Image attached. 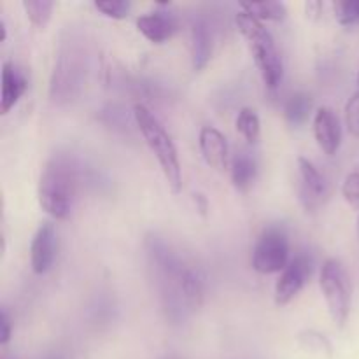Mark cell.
<instances>
[{"label":"cell","mask_w":359,"mask_h":359,"mask_svg":"<svg viewBox=\"0 0 359 359\" xmlns=\"http://www.w3.org/2000/svg\"><path fill=\"white\" fill-rule=\"evenodd\" d=\"M314 137L326 154H335L342 144V125L337 112L319 107L314 114Z\"/></svg>","instance_id":"obj_10"},{"label":"cell","mask_w":359,"mask_h":359,"mask_svg":"<svg viewBox=\"0 0 359 359\" xmlns=\"http://www.w3.org/2000/svg\"><path fill=\"white\" fill-rule=\"evenodd\" d=\"M137 28L153 44H163L179 30V20L172 11L154 9L137 18Z\"/></svg>","instance_id":"obj_9"},{"label":"cell","mask_w":359,"mask_h":359,"mask_svg":"<svg viewBox=\"0 0 359 359\" xmlns=\"http://www.w3.org/2000/svg\"><path fill=\"white\" fill-rule=\"evenodd\" d=\"M346 126L351 135L359 137V88L346 104Z\"/></svg>","instance_id":"obj_23"},{"label":"cell","mask_w":359,"mask_h":359,"mask_svg":"<svg viewBox=\"0 0 359 359\" xmlns=\"http://www.w3.org/2000/svg\"><path fill=\"white\" fill-rule=\"evenodd\" d=\"M189 49H191V65L193 70L205 69L207 63L212 58L214 51V39L212 30H210L209 23L205 20H195L191 25V42H189Z\"/></svg>","instance_id":"obj_13"},{"label":"cell","mask_w":359,"mask_h":359,"mask_svg":"<svg viewBox=\"0 0 359 359\" xmlns=\"http://www.w3.org/2000/svg\"><path fill=\"white\" fill-rule=\"evenodd\" d=\"M23 9L32 25L44 28L51 20L55 2H51V0H23Z\"/></svg>","instance_id":"obj_20"},{"label":"cell","mask_w":359,"mask_h":359,"mask_svg":"<svg viewBox=\"0 0 359 359\" xmlns=\"http://www.w3.org/2000/svg\"><path fill=\"white\" fill-rule=\"evenodd\" d=\"M13 335V323H11L9 314L6 309L0 311V346H6Z\"/></svg>","instance_id":"obj_25"},{"label":"cell","mask_w":359,"mask_h":359,"mask_svg":"<svg viewBox=\"0 0 359 359\" xmlns=\"http://www.w3.org/2000/svg\"><path fill=\"white\" fill-rule=\"evenodd\" d=\"M133 116H135V123L142 133L144 140L160 163L161 172L168 182V188L177 195L182 189V168L181 161H179L177 147H175L170 133L165 130L160 119L144 104H135Z\"/></svg>","instance_id":"obj_2"},{"label":"cell","mask_w":359,"mask_h":359,"mask_svg":"<svg viewBox=\"0 0 359 359\" xmlns=\"http://www.w3.org/2000/svg\"><path fill=\"white\" fill-rule=\"evenodd\" d=\"M165 359H179V358H174V356H172V358H165Z\"/></svg>","instance_id":"obj_27"},{"label":"cell","mask_w":359,"mask_h":359,"mask_svg":"<svg viewBox=\"0 0 359 359\" xmlns=\"http://www.w3.org/2000/svg\"><path fill=\"white\" fill-rule=\"evenodd\" d=\"M312 111V98L307 93H298L291 95L290 100L286 102V107H284V116H286L287 121L291 125H302L309 119Z\"/></svg>","instance_id":"obj_19"},{"label":"cell","mask_w":359,"mask_h":359,"mask_svg":"<svg viewBox=\"0 0 359 359\" xmlns=\"http://www.w3.org/2000/svg\"><path fill=\"white\" fill-rule=\"evenodd\" d=\"M235 126H237V132L244 137L245 142H258L259 133H262V121H259V116L255 109L242 107L238 111L237 119H235Z\"/></svg>","instance_id":"obj_18"},{"label":"cell","mask_w":359,"mask_h":359,"mask_svg":"<svg viewBox=\"0 0 359 359\" xmlns=\"http://www.w3.org/2000/svg\"><path fill=\"white\" fill-rule=\"evenodd\" d=\"M358 84H359V70H358Z\"/></svg>","instance_id":"obj_28"},{"label":"cell","mask_w":359,"mask_h":359,"mask_svg":"<svg viewBox=\"0 0 359 359\" xmlns=\"http://www.w3.org/2000/svg\"><path fill=\"white\" fill-rule=\"evenodd\" d=\"M312 270H314V263L307 255H298L287 263L286 269L280 272L279 279L276 283V290H273V300L276 305L284 307L290 304L298 293L305 287L309 279L312 277Z\"/></svg>","instance_id":"obj_6"},{"label":"cell","mask_w":359,"mask_h":359,"mask_svg":"<svg viewBox=\"0 0 359 359\" xmlns=\"http://www.w3.org/2000/svg\"><path fill=\"white\" fill-rule=\"evenodd\" d=\"M335 18L344 27L359 25V0H339L333 4Z\"/></svg>","instance_id":"obj_21"},{"label":"cell","mask_w":359,"mask_h":359,"mask_svg":"<svg viewBox=\"0 0 359 359\" xmlns=\"http://www.w3.org/2000/svg\"><path fill=\"white\" fill-rule=\"evenodd\" d=\"M231 182L238 191H249L258 177V163L255 158L245 151L237 153V156L231 160Z\"/></svg>","instance_id":"obj_14"},{"label":"cell","mask_w":359,"mask_h":359,"mask_svg":"<svg viewBox=\"0 0 359 359\" xmlns=\"http://www.w3.org/2000/svg\"><path fill=\"white\" fill-rule=\"evenodd\" d=\"M305 7H307V14H311V16H318L319 9L323 7V4L321 2H309Z\"/></svg>","instance_id":"obj_26"},{"label":"cell","mask_w":359,"mask_h":359,"mask_svg":"<svg viewBox=\"0 0 359 359\" xmlns=\"http://www.w3.org/2000/svg\"><path fill=\"white\" fill-rule=\"evenodd\" d=\"M179 291L182 298L191 309L202 307L203 304V279L195 269L182 266L181 276H179Z\"/></svg>","instance_id":"obj_15"},{"label":"cell","mask_w":359,"mask_h":359,"mask_svg":"<svg viewBox=\"0 0 359 359\" xmlns=\"http://www.w3.org/2000/svg\"><path fill=\"white\" fill-rule=\"evenodd\" d=\"M56 251H58L56 228L49 221H44L34 233L30 244V265L34 273L42 276L49 272L56 259Z\"/></svg>","instance_id":"obj_7"},{"label":"cell","mask_w":359,"mask_h":359,"mask_svg":"<svg viewBox=\"0 0 359 359\" xmlns=\"http://www.w3.org/2000/svg\"><path fill=\"white\" fill-rule=\"evenodd\" d=\"M297 340L300 347H304L309 353L319 354V356L328 359L333 358V344L330 342L328 337L323 335L318 330H302L297 335Z\"/></svg>","instance_id":"obj_17"},{"label":"cell","mask_w":359,"mask_h":359,"mask_svg":"<svg viewBox=\"0 0 359 359\" xmlns=\"http://www.w3.org/2000/svg\"><path fill=\"white\" fill-rule=\"evenodd\" d=\"M39 203L55 219H67L76 196V172L67 158L53 156L39 177Z\"/></svg>","instance_id":"obj_1"},{"label":"cell","mask_w":359,"mask_h":359,"mask_svg":"<svg viewBox=\"0 0 359 359\" xmlns=\"http://www.w3.org/2000/svg\"><path fill=\"white\" fill-rule=\"evenodd\" d=\"M28 88V79L20 67L13 62L2 63V84H0V112L7 114L18 104Z\"/></svg>","instance_id":"obj_12"},{"label":"cell","mask_w":359,"mask_h":359,"mask_svg":"<svg viewBox=\"0 0 359 359\" xmlns=\"http://www.w3.org/2000/svg\"><path fill=\"white\" fill-rule=\"evenodd\" d=\"M200 151L210 168L217 172H224L230 161V151H228V140L216 126H203L198 135Z\"/></svg>","instance_id":"obj_11"},{"label":"cell","mask_w":359,"mask_h":359,"mask_svg":"<svg viewBox=\"0 0 359 359\" xmlns=\"http://www.w3.org/2000/svg\"><path fill=\"white\" fill-rule=\"evenodd\" d=\"M342 195L346 202L359 212V172L347 174L346 181L342 184Z\"/></svg>","instance_id":"obj_24"},{"label":"cell","mask_w":359,"mask_h":359,"mask_svg":"<svg viewBox=\"0 0 359 359\" xmlns=\"http://www.w3.org/2000/svg\"><path fill=\"white\" fill-rule=\"evenodd\" d=\"M235 21H237V27L241 30V34L248 41L249 49L252 53V58H255L259 74L263 77V83L270 90H276L280 84V81H283L284 62L279 49H277L272 34L266 30L262 21L252 18L245 11H241L237 14V18H235Z\"/></svg>","instance_id":"obj_3"},{"label":"cell","mask_w":359,"mask_h":359,"mask_svg":"<svg viewBox=\"0 0 359 359\" xmlns=\"http://www.w3.org/2000/svg\"><path fill=\"white\" fill-rule=\"evenodd\" d=\"M95 7L107 18L123 20V18L128 16L130 9H132V4L128 0H97Z\"/></svg>","instance_id":"obj_22"},{"label":"cell","mask_w":359,"mask_h":359,"mask_svg":"<svg viewBox=\"0 0 359 359\" xmlns=\"http://www.w3.org/2000/svg\"><path fill=\"white\" fill-rule=\"evenodd\" d=\"M241 9L258 21H283L287 16L286 4L266 0V2H242Z\"/></svg>","instance_id":"obj_16"},{"label":"cell","mask_w":359,"mask_h":359,"mask_svg":"<svg viewBox=\"0 0 359 359\" xmlns=\"http://www.w3.org/2000/svg\"><path fill=\"white\" fill-rule=\"evenodd\" d=\"M290 262V238L284 228H265L252 249V269L263 276H270L283 272Z\"/></svg>","instance_id":"obj_5"},{"label":"cell","mask_w":359,"mask_h":359,"mask_svg":"<svg viewBox=\"0 0 359 359\" xmlns=\"http://www.w3.org/2000/svg\"><path fill=\"white\" fill-rule=\"evenodd\" d=\"M323 297H325L332 321L339 328H344L349 319L351 305H353V286H351L349 273L340 259L328 258L321 266L319 273Z\"/></svg>","instance_id":"obj_4"},{"label":"cell","mask_w":359,"mask_h":359,"mask_svg":"<svg viewBox=\"0 0 359 359\" xmlns=\"http://www.w3.org/2000/svg\"><path fill=\"white\" fill-rule=\"evenodd\" d=\"M298 172H300V200L307 210L318 209L328 195V182L319 168L309 158H298Z\"/></svg>","instance_id":"obj_8"}]
</instances>
